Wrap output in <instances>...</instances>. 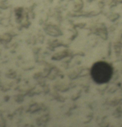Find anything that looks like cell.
<instances>
[{"mask_svg":"<svg viewBox=\"0 0 122 127\" xmlns=\"http://www.w3.org/2000/svg\"><path fill=\"white\" fill-rule=\"evenodd\" d=\"M91 76L97 83L104 84L111 79L113 75V69L108 63L100 61L92 66L91 71Z\"/></svg>","mask_w":122,"mask_h":127,"instance_id":"1","label":"cell"}]
</instances>
